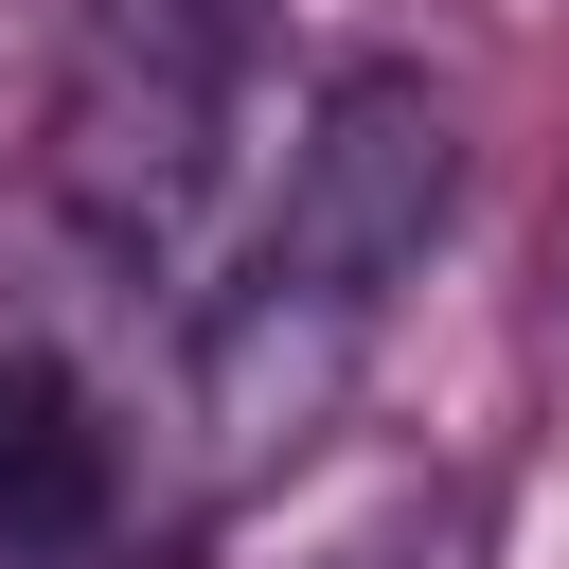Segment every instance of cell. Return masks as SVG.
Listing matches in <instances>:
<instances>
[{
	"label": "cell",
	"instance_id": "1",
	"mask_svg": "<svg viewBox=\"0 0 569 569\" xmlns=\"http://www.w3.org/2000/svg\"><path fill=\"white\" fill-rule=\"evenodd\" d=\"M231 53H249V0H89L71 89H53V196L107 267L178 249L213 124H231Z\"/></svg>",
	"mask_w": 569,
	"mask_h": 569
},
{
	"label": "cell",
	"instance_id": "2",
	"mask_svg": "<svg viewBox=\"0 0 569 569\" xmlns=\"http://www.w3.org/2000/svg\"><path fill=\"white\" fill-rule=\"evenodd\" d=\"M462 213V107L409 71V53H356L320 107H302V160H284V213H267V267L302 284H356L391 302Z\"/></svg>",
	"mask_w": 569,
	"mask_h": 569
},
{
	"label": "cell",
	"instance_id": "3",
	"mask_svg": "<svg viewBox=\"0 0 569 569\" xmlns=\"http://www.w3.org/2000/svg\"><path fill=\"white\" fill-rule=\"evenodd\" d=\"M373 320H391V302L302 284V267H267V249H249V284H231V302L196 320V356H178V498H249L267 462H302V445L338 427V391H356Z\"/></svg>",
	"mask_w": 569,
	"mask_h": 569
},
{
	"label": "cell",
	"instance_id": "4",
	"mask_svg": "<svg viewBox=\"0 0 569 569\" xmlns=\"http://www.w3.org/2000/svg\"><path fill=\"white\" fill-rule=\"evenodd\" d=\"M107 516H124V427L89 409L71 356L0 338V569H71L107 551Z\"/></svg>",
	"mask_w": 569,
	"mask_h": 569
}]
</instances>
